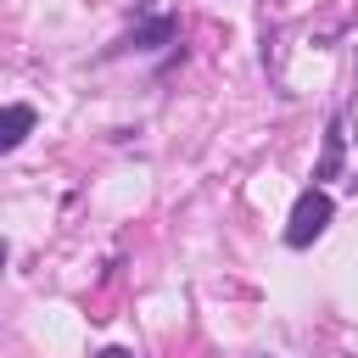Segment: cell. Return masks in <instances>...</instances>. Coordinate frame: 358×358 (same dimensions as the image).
Instances as JSON below:
<instances>
[{
    "label": "cell",
    "mask_w": 358,
    "mask_h": 358,
    "mask_svg": "<svg viewBox=\"0 0 358 358\" xmlns=\"http://www.w3.org/2000/svg\"><path fill=\"white\" fill-rule=\"evenodd\" d=\"M95 358H134V352H129V347H101Z\"/></svg>",
    "instance_id": "cell-4"
},
{
    "label": "cell",
    "mask_w": 358,
    "mask_h": 358,
    "mask_svg": "<svg viewBox=\"0 0 358 358\" xmlns=\"http://www.w3.org/2000/svg\"><path fill=\"white\" fill-rule=\"evenodd\" d=\"M330 213H336V201L313 185V190H302L296 196V207H291V224H285V246H313L319 235H324V224H330Z\"/></svg>",
    "instance_id": "cell-1"
},
{
    "label": "cell",
    "mask_w": 358,
    "mask_h": 358,
    "mask_svg": "<svg viewBox=\"0 0 358 358\" xmlns=\"http://www.w3.org/2000/svg\"><path fill=\"white\" fill-rule=\"evenodd\" d=\"M336 168H341V123H330V134H324V157H319L313 179H336Z\"/></svg>",
    "instance_id": "cell-3"
},
{
    "label": "cell",
    "mask_w": 358,
    "mask_h": 358,
    "mask_svg": "<svg viewBox=\"0 0 358 358\" xmlns=\"http://www.w3.org/2000/svg\"><path fill=\"white\" fill-rule=\"evenodd\" d=\"M34 134V106H0V151H17Z\"/></svg>",
    "instance_id": "cell-2"
}]
</instances>
